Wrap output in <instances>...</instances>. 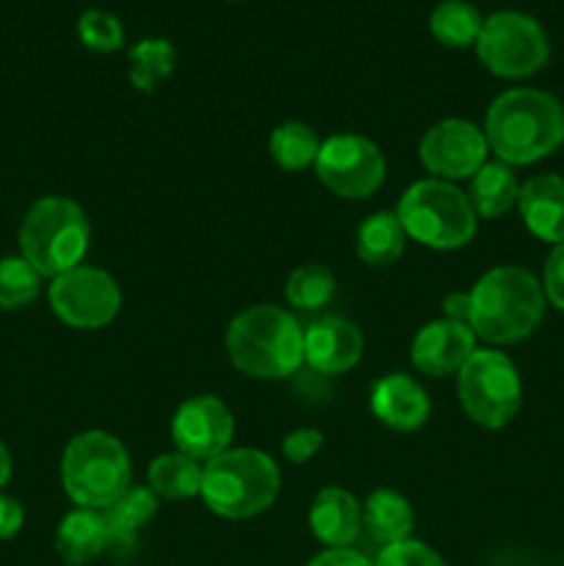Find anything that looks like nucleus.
<instances>
[{"mask_svg": "<svg viewBox=\"0 0 564 566\" xmlns=\"http://www.w3.org/2000/svg\"><path fill=\"white\" fill-rule=\"evenodd\" d=\"M158 512V495L149 486H127L108 509H103V523L108 531V547L116 553H130L138 542V531Z\"/></svg>", "mask_w": 564, "mask_h": 566, "instance_id": "obj_19", "label": "nucleus"}, {"mask_svg": "<svg viewBox=\"0 0 564 566\" xmlns=\"http://www.w3.org/2000/svg\"><path fill=\"white\" fill-rule=\"evenodd\" d=\"M307 520L321 545L348 547L363 528V506L352 492L341 486H326L313 497Z\"/></svg>", "mask_w": 564, "mask_h": 566, "instance_id": "obj_18", "label": "nucleus"}, {"mask_svg": "<svg viewBox=\"0 0 564 566\" xmlns=\"http://www.w3.org/2000/svg\"><path fill=\"white\" fill-rule=\"evenodd\" d=\"M236 418L230 407L216 396H197L180 403L171 418V440L177 451L197 462H210L230 448Z\"/></svg>", "mask_w": 564, "mask_h": 566, "instance_id": "obj_13", "label": "nucleus"}, {"mask_svg": "<svg viewBox=\"0 0 564 566\" xmlns=\"http://www.w3.org/2000/svg\"><path fill=\"white\" fill-rule=\"evenodd\" d=\"M315 175L335 197L368 199L385 182V155L359 133H337L321 142Z\"/></svg>", "mask_w": 564, "mask_h": 566, "instance_id": "obj_10", "label": "nucleus"}, {"mask_svg": "<svg viewBox=\"0 0 564 566\" xmlns=\"http://www.w3.org/2000/svg\"><path fill=\"white\" fill-rule=\"evenodd\" d=\"M542 291L545 298L564 313V243L553 247L551 258H547L545 271H542Z\"/></svg>", "mask_w": 564, "mask_h": 566, "instance_id": "obj_33", "label": "nucleus"}, {"mask_svg": "<svg viewBox=\"0 0 564 566\" xmlns=\"http://www.w3.org/2000/svg\"><path fill=\"white\" fill-rule=\"evenodd\" d=\"M61 484L72 503L103 512L130 486L127 448L108 431L72 437L61 457Z\"/></svg>", "mask_w": 564, "mask_h": 566, "instance_id": "obj_6", "label": "nucleus"}, {"mask_svg": "<svg viewBox=\"0 0 564 566\" xmlns=\"http://www.w3.org/2000/svg\"><path fill=\"white\" fill-rule=\"evenodd\" d=\"M108 547L103 514L94 509H75L66 514L55 531V553L66 566L92 564Z\"/></svg>", "mask_w": 564, "mask_h": 566, "instance_id": "obj_20", "label": "nucleus"}, {"mask_svg": "<svg viewBox=\"0 0 564 566\" xmlns=\"http://www.w3.org/2000/svg\"><path fill=\"white\" fill-rule=\"evenodd\" d=\"M473 48L481 64L506 81L531 77L551 59L545 28L523 11H495L484 17Z\"/></svg>", "mask_w": 564, "mask_h": 566, "instance_id": "obj_9", "label": "nucleus"}, {"mask_svg": "<svg viewBox=\"0 0 564 566\" xmlns=\"http://www.w3.org/2000/svg\"><path fill=\"white\" fill-rule=\"evenodd\" d=\"M335 274L321 263H304L288 276L285 298L296 310L313 313V310L326 307L335 296Z\"/></svg>", "mask_w": 564, "mask_h": 566, "instance_id": "obj_28", "label": "nucleus"}, {"mask_svg": "<svg viewBox=\"0 0 564 566\" xmlns=\"http://www.w3.org/2000/svg\"><path fill=\"white\" fill-rule=\"evenodd\" d=\"M321 142L315 130L304 122H282L271 130L269 153L274 164L285 171H302L315 166Z\"/></svg>", "mask_w": 564, "mask_h": 566, "instance_id": "obj_27", "label": "nucleus"}, {"mask_svg": "<svg viewBox=\"0 0 564 566\" xmlns=\"http://www.w3.org/2000/svg\"><path fill=\"white\" fill-rule=\"evenodd\" d=\"M307 566H374V562L365 558L363 553L348 551V547H330L321 556H315Z\"/></svg>", "mask_w": 564, "mask_h": 566, "instance_id": "obj_35", "label": "nucleus"}, {"mask_svg": "<svg viewBox=\"0 0 564 566\" xmlns=\"http://www.w3.org/2000/svg\"><path fill=\"white\" fill-rule=\"evenodd\" d=\"M518 177H514L512 166L501 164V160L484 164L470 177L468 199L479 219H498V216H503L506 210H512L518 205Z\"/></svg>", "mask_w": 564, "mask_h": 566, "instance_id": "obj_22", "label": "nucleus"}, {"mask_svg": "<svg viewBox=\"0 0 564 566\" xmlns=\"http://www.w3.org/2000/svg\"><path fill=\"white\" fill-rule=\"evenodd\" d=\"M470 296V329L487 343L525 340L534 335L545 315V291L531 271L520 265L490 269L473 285Z\"/></svg>", "mask_w": 564, "mask_h": 566, "instance_id": "obj_2", "label": "nucleus"}, {"mask_svg": "<svg viewBox=\"0 0 564 566\" xmlns=\"http://www.w3.org/2000/svg\"><path fill=\"white\" fill-rule=\"evenodd\" d=\"M370 412L376 420L396 431H415L431 412L424 387L407 374H387L370 387Z\"/></svg>", "mask_w": 564, "mask_h": 566, "instance_id": "obj_16", "label": "nucleus"}, {"mask_svg": "<svg viewBox=\"0 0 564 566\" xmlns=\"http://www.w3.org/2000/svg\"><path fill=\"white\" fill-rule=\"evenodd\" d=\"M363 528L368 539L379 547L409 539L415 528L412 506L407 503V497L393 490L370 492L368 501L363 503Z\"/></svg>", "mask_w": 564, "mask_h": 566, "instance_id": "obj_21", "label": "nucleus"}, {"mask_svg": "<svg viewBox=\"0 0 564 566\" xmlns=\"http://www.w3.org/2000/svg\"><path fill=\"white\" fill-rule=\"evenodd\" d=\"M484 130L468 119H442L420 138V160L440 180H468L487 164Z\"/></svg>", "mask_w": 564, "mask_h": 566, "instance_id": "obj_12", "label": "nucleus"}, {"mask_svg": "<svg viewBox=\"0 0 564 566\" xmlns=\"http://www.w3.org/2000/svg\"><path fill=\"white\" fill-rule=\"evenodd\" d=\"M459 403L481 429H503L523 403V381L512 359L492 348H476L459 370Z\"/></svg>", "mask_w": 564, "mask_h": 566, "instance_id": "obj_8", "label": "nucleus"}, {"mask_svg": "<svg viewBox=\"0 0 564 566\" xmlns=\"http://www.w3.org/2000/svg\"><path fill=\"white\" fill-rule=\"evenodd\" d=\"M20 252L39 276H61L77 269L88 252V219L66 197H44L31 205L20 224Z\"/></svg>", "mask_w": 564, "mask_h": 566, "instance_id": "obj_5", "label": "nucleus"}, {"mask_svg": "<svg viewBox=\"0 0 564 566\" xmlns=\"http://www.w3.org/2000/svg\"><path fill=\"white\" fill-rule=\"evenodd\" d=\"M374 566H446L442 556L418 539H404L382 547Z\"/></svg>", "mask_w": 564, "mask_h": 566, "instance_id": "obj_31", "label": "nucleus"}, {"mask_svg": "<svg viewBox=\"0 0 564 566\" xmlns=\"http://www.w3.org/2000/svg\"><path fill=\"white\" fill-rule=\"evenodd\" d=\"M39 271L25 258L0 260V310H20L39 296Z\"/></svg>", "mask_w": 564, "mask_h": 566, "instance_id": "obj_29", "label": "nucleus"}, {"mask_svg": "<svg viewBox=\"0 0 564 566\" xmlns=\"http://www.w3.org/2000/svg\"><path fill=\"white\" fill-rule=\"evenodd\" d=\"M407 247V232H404L401 221L396 213H382L368 216L357 230V254L363 263L376 265H393L404 254Z\"/></svg>", "mask_w": 564, "mask_h": 566, "instance_id": "obj_23", "label": "nucleus"}, {"mask_svg": "<svg viewBox=\"0 0 564 566\" xmlns=\"http://www.w3.org/2000/svg\"><path fill=\"white\" fill-rule=\"evenodd\" d=\"M22 523H25V512L20 503L9 495H0V539H11L20 534Z\"/></svg>", "mask_w": 564, "mask_h": 566, "instance_id": "obj_34", "label": "nucleus"}, {"mask_svg": "<svg viewBox=\"0 0 564 566\" xmlns=\"http://www.w3.org/2000/svg\"><path fill=\"white\" fill-rule=\"evenodd\" d=\"M50 307L72 329H100L119 313L122 291L108 271L77 265L53 280Z\"/></svg>", "mask_w": 564, "mask_h": 566, "instance_id": "obj_11", "label": "nucleus"}, {"mask_svg": "<svg viewBox=\"0 0 564 566\" xmlns=\"http://www.w3.org/2000/svg\"><path fill=\"white\" fill-rule=\"evenodd\" d=\"M442 310H446L448 321H457V324L470 326V296L468 293H451V296H446Z\"/></svg>", "mask_w": 564, "mask_h": 566, "instance_id": "obj_36", "label": "nucleus"}, {"mask_svg": "<svg viewBox=\"0 0 564 566\" xmlns=\"http://www.w3.org/2000/svg\"><path fill=\"white\" fill-rule=\"evenodd\" d=\"M324 446V434L318 429H296L282 440V457L293 464H304Z\"/></svg>", "mask_w": 564, "mask_h": 566, "instance_id": "obj_32", "label": "nucleus"}, {"mask_svg": "<svg viewBox=\"0 0 564 566\" xmlns=\"http://www.w3.org/2000/svg\"><path fill=\"white\" fill-rule=\"evenodd\" d=\"M396 216L407 238L440 252L468 247L479 227L468 193L446 180L412 182L398 199Z\"/></svg>", "mask_w": 564, "mask_h": 566, "instance_id": "obj_7", "label": "nucleus"}, {"mask_svg": "<svg viewBox=\"0 0 564 566\" xmlns=\"http://www.w3.org/2000/svg\"><path fill=\"white\" fill-rule=\"evenodd\" d=\"M518 208L531 235L553 247L564 243V177L540 175L525 180Z\"/></svg>", "mask_w": 564, "mask_h": 566, "instance_id": "obj_17", "label": "nucleus"}, {"mask_svg": "<svg viewBox=\"0 0 564 566\" xmlns=\"http://www.w3.org/2000/svg\"><path fill=\"white\" fill-rule=\"evenodd\" d=\"M227 354L252 379H285L304 363V329L274 304H254L238 313L227 329Z\"/></svg>", "mask_w": 564, "mask_h": 566, "instance_id": "obj_3", "label": "nucleus"}, {"mask_svg": "<svg viewBox=\"0 0 564 566\" xmlns=\"http://www.w3.org/2000/svg\"><path fill=\"white\" fill-rule=\"evenodd\" d=\"M476 352V335L470 326L457 321H431L415 335L409 359L415 368L426 376H448L459 374Z\"/></svg>", "mask_w": 564, "mask_h": 566, "instance_id": "obj_14", "label": "nucleus"}, {"mask_svg": "<svg viewBox=\"0 0 564 566\" xmlns=\"http://www.w3.org/2000/svg\"><path fill=\"white\" fill-rule=\"evenodd\" d=\"M9 479H11V453L9 448L0 442V486L9 484Z\"/></svg>", "mask_w": 564, "mask_h": 566, "instance_id": "obj_37", "label": "nucleus"}, {"mask_svg": "<svg viewBox=\"0 0 564 566\" xmlns=\"http://www.w3.org/2000/svg\"><path fill=\"white\" fill-rule=\"evenodd\" d=\"M484 17L468 0H442L429 14V33L446 48H473Z\"/></svg>", "mask_w": 564, "mask_h": 566, "instance_id": "obj_25", "label": "nucleus"}, {"mask_svg": "<svg viewBox=\"0 0 564 566\" xmlns=\"http://www.w3.org/2000/svg\"><path fill=\"white\" fill-rule=\"evenodd\" d=\"M127 61H130L127 77L133 86L138 92H155L175 72L177 50L169 39H142L127 50Z\"/></svg>", "mask_w": 564, "mask_h": 566, "instance_id": "obj_26", "label": "nucleus"}, {"mask_svg": "<svg viewBox=\"0 0 564 566\" xmlns=\"http://www.w3.org/2000/svg\"><path fill=\"white\" fill-rule=\"evenodd\" d=\"M484 138L501 164H536L564 144V105L540 88H509L487 108Z\"/></svg>", "mask_w": 564, "mask_h": 566, "instance_id": "obj_1", "label": "nucleus"}, {"mask_svg": "<svg viewBox=\"0 0 564 566\" xmlns=\"http://www.w3.org/2000/svg\"><path fill=\"white\" fill-rule=\"evenodd\" d=\"M77 39L94 53H116L125 44V28L111 11L88 9L77 20Z\"/></svg>", "mask_w": 564, "mask_h": 566, "instance_id": "obj_30", "label": "nucleus"}, {"mask_svg": "<svg viewBox=\"0 0 564 566\" xmlns=\"http://www.w3.org/2000/svg\"><path fill=\"white\" fill-rule=\"evenodd\" d=\"M147 486L158 497L169 501H188L202 490V468L197 459L186 453H160L147 470Z\"/></svg>", "mask_w": 564, "mask_h": 566, "instance_id": "obj_24", "label": "nucleus"}, {"mask_svg": "<svg viewBox=\"0 0 564 566\" xmlns=\"http://www.w3.org/2000/svg\"><path fill=\"white\" fill-rule=\"evenodd\" d=\"M280 486V468L269 453L254 448H227L205 462L199 495L219 517L249 520L263 514L276 501Z\"/></svg>", "mask_w": 564, "mask_h": 566, "instance_id": "obj_4", "label": "nucleus"}, {"mask_svg": "<svg viewBox=\"0 0 564 566\" xmlns=\"http://www.w3.org/2000/svg\"><path fill=\"white\" fill-rule=\"evenodd\" d=\"M359 357H363V335L352 321L326 315L304 329V363L318 374H346L359 363Z\"/></svg>", "mask_w": 564, "mask_h": 566, "instance_id": "obj_15", "label": "nucleus"}]
</instances>
